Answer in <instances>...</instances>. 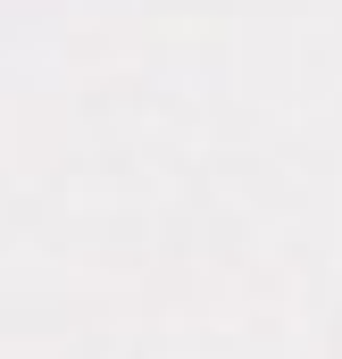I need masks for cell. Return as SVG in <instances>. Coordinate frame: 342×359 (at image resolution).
<instances>
[]
</instances>
